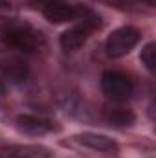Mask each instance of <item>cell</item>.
Instances as JSON below:
<instances>
[{
    "instance_id": "6da1fadb",
    "label": "cell",
    "mask_w": 156,
    "mask_h": 158,
    "mask_svg": "<svg viewBox=\"0 0 156 158\" xmlns=\"http://www.w3.org/2000/svg\"><path fill=\"white\" fill-rule=\"evenodd\" d=\"M0 39L7 48L20 53H31L39 46V33L24 22H6L0 28Z\"/></svg>"
},
{
    "instance_id": "7a4b0ae2",
    "label": "cell",
    "mask_w": 156,
    "mask_h": 158,
    "mask_svg": "<svg viewBox=\"0 0 156 158\" xmlns=\"http://www.w3.org/2000/svg\"><path fill=\"white\" fill-rule=\"evenodd\" d=\"M79 22L76 26H72L70 30H66L63 35H61V46L64 52H77L79 48L88 40V37L101 26V19L90 11V9H84L81 11V17L77 19Z\"/></svg>"
},
{
    "instance_id": "3957f363",
    "label": "cell",
    "mask_w": 156,
    "mask_h": 158,
    "mask_svg": "<svg viewBox=\"0 0 156 158\" xmlns=\"http://www.w3.org/2000/svg\"><path fill=\"white\" fill-rule=\"evenodd\" d=\"M140 39H142L140 30H136L134 26H121L109 35L105 42V52L110 59H119L127 55L140 42Z\"/></svg>"
},
{
    "instance_id": "277c9868",
    "label": "cell",
    "mask_w": 156,
    "mask_h": 158,
    "mask_svg": "<svg viewBox=\"0 0 156 158\" xmlns=\"http://www.w3.org/2000/svg\"><path fill=\"white\" fill-rule=\"evenodd\" d=\"M103 94L112 101H127L134 92V83L127 74L119 70H107L101 76Z\"/></svg>"
},
{
    "instance_id": "5b68a950",
    "label": "cell",
    "mask_w": 156,
    "mask_h": 158,
    "mask_svg": "<svg viewBox=\"0 0 156 158\" xmlns=\"http://www.w3.org/2000/svg\"><path fill=\"white\" fill-rule=\"evenodd\" d=\"M66 145H76V147H84L107 156H116L119 153V145L112 138L105 136V134H97V132H83V134H76L72 136Z\"/></svg>"
},
{
    "instance_id": "8992f818",
    "label": "cell",
    "mask_w": 156,
    "mask_h": 158,
    "mask_svg": "<svg viewBox=\"0 0 156 158\" xmlns=\"http://www.w3.org/2000/svg\"><path fill=\"white\" fill-rule=\"evenodd\" d=\"M81 11H83V7L63 2V0H46V2H42V15L51 24L74 22L81 17Z\"/></svg>"
},
{
    "instance_id": "52a82bcc",
    "label": "cell",
    "mask_w": 156,
    "mask_h": 158,
    "mask_svg": "<svg viewBox=\"0 0 156 158\" xmlns=\"http://www.w3.org/2000/svg\"><path fill=\"white\" fill-rule=\"evenodd\" d=\"M17 129L24 134H30V136H42V134H48L51 131H57V125L50 119L40 118V116L22 114L17 118Z\"/></svg>"
},
{
    "instance_id": "ba28073f",
    "label": "cell",
    "mask_w": 156,
    "mask_h": 158,
    "mask_svg": "<svg viewBox=\"0 0 156 158\" xmlns=\"http://www.w3.org/2000/svg\"><path fill=\"white\" fill-rule=\"evenodd\" d=\"M0 72L11 83H22L28 77V63L20 55L7 53V55L0 57Z\"/></svg>"
},
{
    "instance_id": "9c48e42d",
    "label": "cell",
    "mask_w": 156,
    "mask_h": 158,
    "mask_svg": "<svg viewBox=\"0 0 156 158\" xmlns=\"http://www.w3.org/2000/svg\"><path fill=\"white\" fill-rule=\"evenodd\" d=\"M4 155L9 158H53L51 151L44 145L37 143H18V145H7L2 149Z\"/></svg>"
},
{
    "instance_id": "30bf717a",
    "label": "cell",
    "mask_w": 156,
    "mask_h": 158,
    "mask_svg": "<svg viewBox=\"0 0 156 158\" xmlns=\"http://www.w3.org/2000/svg\"><path fill=\"white\" fill-rule=\"evenodd\" d=\"M107 121L112 125V127H117V129H125V127H130L134 121H136V116L132 110L129 109H112L107 112Z\"/></svg>"
},
{
    "instance_id": "8fae6325",
    "label": "cell",
    "mask_w": 156,
    "mask_h": 158,
    "mask_svg": "<svg viewBox=\"0 0 156 158\" xmlns=\"http://www.w3.org/2000/svg\"><path fill=\"white\" fill-rule=\"evenodd\" d=\"M103 2H107V4H110V6H116V7H142V6H145V7H154L156 0H103Z\"/></svg>"
},
{
    "instance_id": "7c38bea8",
    "label": "cell",
    "mask_w": 156,
    "mask_h": 158,
    "mask_svg": "<svg viewBox=\"0 0 156 158\" xmlns=\"http://www.w3.org/2000/svg\"><path fill=\"white\" fill-rule=\"evenodd\" d=\"M154 52H156V44L154 42H149V44L142 50V53H140V59H142V63L145 64V68H147L149 72H154V64H156Z\"/></svg>"
},
{
    "instance_id": "4fadbf2b",
    "label": "cell",
    "mask_w": 156,
    "mask_h": 158,
    "mask_svg": "<svg viewBox=\"0 0 156 158\" xmlns=\"http://www.w3.org/2000/svg\"><path fill=\"white\" fill-rule=\"evenodd\" d=\"M7 9H11V4L7 0H0V13L2 11H7Z\"/></svg>"
},
{
    "instance_id": "5bb4252c",
    "label": "cell",
    "mask_w": 156,
    "mask_h": 158,
    "mask_svg": "<svg viewBox=\"0 0 156 158\" xmlns=\"http://www.w3.org/2000/svg\"><path fill=\"white\" fill-rule=\"evenodd\" d=\"M0 94H4V85L0 83Z\"/></svg>"
},
{
    "instance_id": "9a60e30c",
    "label": "cell",
    "mask_w": 156,
    "mask_h": 158,
    "mask_svg": "<svg viewBox=\"0 0 156 158\" xmlns=\"http://www.w3.org/2000/svg\"><path fill=\"white\" fill-rule=\"evenodd\" d=\"M0 158H4V156H0Z\"/></svg>"
}]
</instances>
